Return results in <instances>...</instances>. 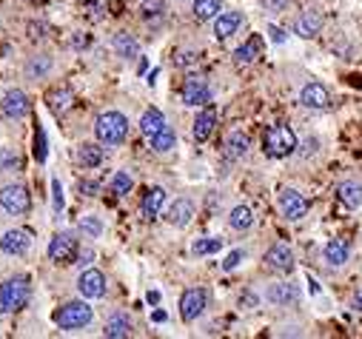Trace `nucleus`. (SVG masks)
Here are the masks:
<instances>
[{"label": "nucleus", "mask_w": 362, "mask_h": 339, "mask_svg": "<svg viewBox=\"0 0 362 339\" xmlns=\"http://www.w3.org/2000/svg\"><path fill=\"white\" fill-rule=\"evenodd\" d=\"M32 299V283H29V276H12L0 285V314H17L29 305Z\"/></svg>", "instance_id": "nucleus-1"}, {"label": "nucleus", "mask_w": 362, "mask_h": 339, "mask_svg": "<svg viewBox=\"0 0 362 339\" xmlns=\"http://www.w3.org/2000/svg\"><path fill=\"white\" fill-rule=\"evenodd\" d=\"M95 137H97L103 145H120V143H126V137H129V120H126V114H120V111H103V114L95 120Z\"/></svg>", "instance_id": "nucleus-2"}, {"label": "nucleus", "mask_w": 362, "mask_h": 339, "mask_svg": "<svg viewBox=\"0 0 362 339\" xmlns=\"http://www.w3.org/2000/svg\"><path fill=\"white\" fill-rule=\"evenodd\" d=\"M262 148H265L268 157L283 160V157H288V154H294L297 134L291 132V126H283V123H277V126H268L265 134H262Z\"/></svg>", "instance_id": "nucleus-3"}, {"label": "nucleus", "mask_w": 362, "mask_h": 339, "mask_svg": "<svg viewBox=\"0 0 362 339\" xmlns=\"http://www.w3.org/2000/svg\"><path fill=\"white\" fill-rule=\"evenodd\" d=\"M52 320H54V325L60 331H77V328H86L95 320V311H92V305L88 302L74 299V302H66L63 308H57Z\"/></svg>", "instance_id": "nucleus-4"}, {"label": "nucleus", "mask_w": 362, "mask_h": 339, "mask_svg": "<svg viewBox=\"0 0 362 339\" xmlns=\"http://www.w3.org/2000/svg\"><path fill=\"white\" fill-rule=\"evenodd\" d=\"M80 257V245H77V237L72 231H60L52 237L49 242V260L57 262V265H74Z\"/></svg>", "instance_id": "nucleus-5"}, {"label": "nucleus", "mask_w": 362, "mask_h": 339, "mask_svg": "<svg viewBox=\"0 0 362 339\" xmlns=\"http://www.w3.org/2000/svg\"><path fill=\"white\" fill-rule=\"evenodd\" d=\"M0 208L12 217H20V214L32 211V194H29L26 186H3L0 189Z\"/></svg>", "instance_id": "nucleus-6"}, {"label": "nucleus", "mask_w": 362, "mask_h": 339, "mask_svg": "<svg viewBox=\"0 0 362 339\" xmlns=\"http://www.w3.org/2000/svg\"><path fill=\"white\" fill-rule=\"evenodd\" d=\"M0 111H3L9 120H23V117L32 114V100H29L26 91L9 88L3 95V100H0Z\"/></svg>", "instance_id": "nucleus-7"}, {"label": "nucleus", "mask_w": 362, "mask_h": 339, "mask_svg": "<svg viewBox=\"0 0 362 339\" xmlns=\"http://www.w3.org/2000/svg\"><path fill=\"white\" fill-rule=\"evenodd\" d=\"M280 211H283L285 220L297 223V220H303L308 214V200L299 194L297 189H283L280 191Z\"/></svg>", "instance_id": "nucleus-8"}, {"label": "nucleus", "mask_w": 362, "mask_h": 339, "mask_svg": "<svg viewBox=\"0 0 362 339\" xmlns=\"http://www.w3.org/2000/svg\"><path fill=\"white\" fill-rule=\"evenodd\" d=\"M29 249H32V231L29 228H12L0 237V251L9 257H23Z\"/></svg>", "instance_id": "nucleus-9"}, {"label": "nucleus", "mask_w": 362, "mask_h": 339, "mask_svg": "<svg viewBox=\"0 0 362 339\" xmlns=\"http://www.w3.org/2000/svg\"><path fill=\"white\" fill-rule=\"evenodd\" d=\"M77 291H80V297H86V299H100V297H106V276H103V271H97V268L83 271V274L77 276Z\"/></svg>", "instance_id": "nucleus-10"}, {"label": "nucleus", "mask_w": 362, "mask_h": 339, "mask_svg": "<svg viewBox=\"0 0 362 339\" xmlns=\"http://www.w3.org/2000/svg\"><path fill=\"white\" fill-rule=\"evenodd\" d=\"M205 302H208V297H205L203 288H189L183 297H180V317H183L186 322H194L205 311Z\"/></svg>", "instance_id": "nucleus-11"}, {"label": "nucleus", "mask_w": 362, "mask_h": 339, "mask_svg": "<svg viewBox=\"0 0 362 339\" xmlns=\"http://www.w3.org/2000/svg\"><path fill=\"white\" fill-rule=\"evenodd\" d=\"M265 265L271 271H280V274H288L294 268V251L288 249L285 242H274L271 249L265 251Z\"/></svg>", "instance_id": "nucleus-12"}, {"label": "nucleus", "mask_w": 362, "mask_h": 339, "mask_svg": "<svg viewBox=\"0 0 362 339\" xmlns=\"http://www.w3.org/2000/svg\"><path fill=\"white\" fill-rule=\"evenodd\" d=\"M211 100V88L203 77H189L183 86V103L186 106H205Z\"/></svg>", "instance_id": "nucleus-13"}, {"label": "nucleus", "mask_w": 362, "mask_h": 339, "mask_svg": "<svg viewBox=\"0 0 362 339\" xmlns=\"http://www.w3.org/2000/svg\"><path fill=\"white\" fill-rule=\"evenodd\" d=\"M299 103H303L306 109H328L331 95L322 83H308V86H303V91H299Z\"/></svg>", "instance_id": "nucleus-14"}, {"label": "nucleus", "mask_w": 362, "mask_h": 339, "mask_svg": "<svg viewBox=\"0 0 362 339\" xmlns=\"http://www.w3.org/2000/svg\"><path fill=\"white\" fill-rule=\"evenodd\" d=\"M191 217H194V203L186 200V197L174 200L171 208L166 211V220H168V226H174V228H186V226L191 223Z\"/></svg>", "instance_id": "nucleus-15"}, {"label": "nucleus", "mask_w": 362, "mask_h": 339, "mask_svg": "<svg viewBox=\"0 0 362 339\" xmlns=\"http://www.w3.org/2000/svg\"><path fill=\"white\" fill-rule=\"evenodd\" d=\"M239 26H243V12H220L214 17V38L228 40L231 35H237Z\"/></svg>", "instance_id": "nucleus-16"}, {"label": "nucleus", "mask_w": 362, "mask_h": 339, "mask_svg": "<svg viewBox=\"0 0 362 339\" xmlns=\"http://www.w3.org/2000/svg\"><path fill=\"white\" fill-rule=\"evenodd\" d=\"M268 302L271 305H280V308H285V305H294V302H299V288L294 285V283H274V285H268Z\"/></svg>", "instance_id": "nucleus-17"}, {"label": "nucleus", "mask_w": 362, "mask_h": 339, "mask_svg": "<svg viewBox=\"0 0 362 339\" xmlns=\"http://www.w3.org/2000/svg\"><path fill=\"white\" fill-rule=\"evenodd\" d=\"M294 32H297L299 38H306V40L317 38V35L322 32V15H320V12H314V9L303 12V15L297 17V23H294Z\"/></svg>", "instance_id": "nucleus-18"}, {"label": "nucleus", "mask_w": 362, "mask_h": 339, "mask_svg": "<svg viewBox=\"0 0 362 339\" xmlns=\"http://www.w3.org/2000/svg\"><path fill=\"white\" fill-rule=\"evenodd\" d=\"M214 126H217V111L211 109V106H205V109L197 114V120H194V140H197V143H205L211 134H214Z\"/></svg>", "instance_id": "nucleus-19"}, {"label": "nucleus", "mask_w": 362, "mask_h": 339, "mask_svg": "<svg viewBox=\"0 0 362 339\" xmlns=\"http://www.w3.org/2000/svg\"><path fill=\"white\" fill-rule=\"evenodd\" d=\"M103 336L106 339H126L132 336V320L126 314H111L103 325Z\"/></svg>", "instance_id": "nucleus-20"}, {"label": "nucleus", "mask_w": 362, "mask_h": 339, "mask_svg": "<svg viewBox=\"0 0 362 339\" xmlns=\"http://www.w3.org/2000/svg\"><path fill=\"white\" fill-rule=\"evenodd\" d=\"M337 197H340V203H343L348 211H356V208H362V186H359V182H354V180H345V182H340Z\"/></svg>", "instance_id": "nucleus-21"}, {"label": "nucleus", "mask_w": 362, "mask_h": 339, "mask_svg": "<svg viewBox=\"0 0 362 339\" xmlns=\"http://www.w3.org/2000/svg\"><path fill=\"white\" fill-rule=\"evenodd\" d=\"M322 254H325V262H328V265H334V268L345 265L348 257H351L348 245H345L343 239H328V242H325V249H322Z\"/></svg>", "instance_id": "nucleus-22"}, {"label": "nucleus", "mask_w": 362, "mask_h": 339, "mask_svg": "<svg viewBox=\"0 0 362 339\" xmlns=\"http://www.w3.org/2000/svg\"><path fill=\"white\" fill-rule=\"evenodd\" d=\"M163 203H166V189H160V186L148 189L145 197H143V217L145 220H155L157 214H160V208H163Z\"/></svg>", "instance_id": "nucleus-23"}, {"label": "nucleus", "mask_w": 362, "mask_h": 339, "mask_svg": "<svg viewBox=\"0 0 362 339\" xmlns=\"http://www.w3.org/2000/svg\"><path fill=\"white\" fill-rule=\"evenodd\" d=\"M46 100H49V106H52L54 114H63V111L72 109L74 95H72V88H69V86H57V88L49 91V97H46Z\"/></svg>", "instance_id": "nucleus-24"}, {"label": "nucleus", "mask_w": 362, "mask_h": 339, "mask_svg": "<svg viewBox=\"0 0 362 339\" xmlns=\"http://www.w3.org/2000/svg\"><path fill=\"white\" fill-rule=\"evenodd\" d=\"M111 46H114L117 57H123V60H134V57L140 54V43H137L129 32H117L114 40H111Z\"/></svg>", "instance_id": "nucleus-25"}, {"label": "nucleus", "mask_w": 362, "mask_h": 339, "mask_svg": "<svg viewBox=\"0 0 362 339\" xmlns=\"http://www.w3.org/2000/svg\"><path fill=\"white\" fill-rule=\"evenodd\" d=\"M103 157H106V151L97 143H83L77 148V160H80L83 168H97L103 163Z\"/></svg>", "instance_id": "nucleus-26"}, {"label": "nucleus", "mask_w": 362, "mask_h": 339, "mask_svg": "<svg viewBox=\"0 0 362 339\" xmlns=\"http://www.w3.org/2000/svg\"><path fill=\"white\" fill-rule=\"evenodd\" d=\"M249 148H251V140H249L246 132H231V134H228V140H226V154H228L231 160L246 157Z\"/></svg>", "instance_id": "nucleus-27"}, {"label": "nucleus", "mask_w": 362, "mask_h": 339, "mask_svg": "<svg viewBox=\"0 0 362 339\" xmlns=\"http://www.w3.org/2000/svg\"><path fill=\"white\" fill-rule=\"evenodd\" d=\"M163 126H166V117H163L160 109H145V111H143V117H140V132H143L145 137H155Z\"/></svg>", "instance_id": "nucleus-28"}, {"label": "nucleus", "mask_w": 362, "mask_h": 339, "mask_svg": "<svg viewBox=\"0 0 362 339\" xmlns=\"http://www.w3.org/2000/svg\"><path fill=\"white\" fill-rule=\"evenodd\" d=\"M228 226L234 231H249L254 226V211L249 205H234L231 214H228Z\"/></svg>", "instance_id": "nucleus-29"}, {"label": "nucleus", "mask_w": 362, "mask_h": 339, "mask_svg": "<svg viewBox=\"0 0 362 339\" xmlns=\"http://www.w3.org/2000/svg\"><path fill=\"white\" fill-rule=\"evenodd\" d=\"M260 54H262V40L254 35V38H249L243 46L234 52V60H237V63H254V60H260Z\"/></svg>", "instance_id": "nucleus-30"}, {"label": "nucleus", "mask_w": 362, "mask_h": 339, "mask_svg": "<svg viewBox=\"0 0 362 339\" xmlns=\"http://www.w3.org/2000/svg\"><path fill=\"white\" fill-rule=\"evenodd\" d=\"M52 66H54V60H52L49 54H35V57H29L26 74L32 77V80H40V77H46V74L52 72Z\"/></svg>", "instance_id": "nucleus-31"}, {"label": "nucleus", "mask_w": 362, "mask_h": 339, "mask_svg": "<svg viewBox=\"0 0 362 339\" xmlns=\"http://www.w3.org/2000/svg\"><path fill=\"white\" fill-rule=\"evenodd\" d=\"M223 12V0H194V17L197 20H214Z\"/></svg>", "instance_id": "nucleus-32"}, {"label": "nucleus", "mask_w": 362, "mask_h": 339, "mask_svg": "<svg viewBox=\"0 0 362 339\" xmlns=\"http://www.w3.org/2000/svg\"><path fill=\"white\" fill-rule=\"evenodd\" d=\"M148 140H152V148H155L157 154H168V151L174 148V143H177V134H174V129L163 126L155 137H148Z\"/></svg>", "instance_id": "nucleus-33"}, {"label": "nucleus", "mask_w": 362, "mask_h": 339, "mask_svg": "<svg viewBox=\"0 0 362 339\" xmlns=\"http://www.w3.org/2000/svg\"><path fill=\"white\" fill-rule=\"evenodd\" d=\"M220 249H223V239H220V237H203V239H197V242L191 245L194 257H208V254H217Z\"/></svg>", "instance_id": "nucleus-34"}, {"label": "nucleus", "mask_w": 362, "mask_h": 339, "mask_svg": "<svg viewBox=\"0 0 362 339\" xmlns=\"http://www.w3.org/2000/svg\"><path fill=\"white\" fill-rule=\"evenodd\" d=\"M132 189H134V180H132V174H129V171H117V174L111 177V191H114L117 197L129 194Z\"/></svg>", "instance_id": "nucleus-35"}, {"label": "nucleus", "mask_w": 362, "mask_h": 339, "mask_svg": "<svg viewBox=\"0 0 362 339\" xmlns=\"http://www.w3.org/2000/svg\"><path fill=\"white\" fill-rule=\"evenodd\" d=\"M20 168V154L15 148H0V171H15Z\"/></svg>", "instance_id": "nucleus-36"}, {"label": "nucleus", "mask_w": 362, "mask_h": 339, "mask_svg": "<svg viewBox=\"0 0 362 339\" xmlns=\"http://www.w3.org/2000/svg\"><path fill=\"white\" fill-rule=\"evenodd\" d=\"M140 9H143L145 20H152V17H157V15L166 12V0H140Z\"/></svg>", "instance_id": "nucleus-37"}, {"label": "nucleus", "mask_w": 362, "mask_h": 339, "mask_svg": "<svg viewBox=\"0 0 362 339\" xmlns=\"http://www.w3.org/2000/svg\"><path fill=\"white\" fill-rule=\"evenodd\" d=\"M80 231L88 234L92 239H97V237L103 234V223H100L97 217H83V220H80Z\"/></svg>", "instance_id": "nucleus-38"}, {"label": "nucleus", "mask_w": 362, "mask_h": 339, "mask_svg": "<svg viewBox=\"0 0 362 339\" xmlns=\"http://www.w3.org/2000/svg\"><path fill=\"white\" fill-rule=\"evenodd\" d=\"M35 160L46 163V132H43L40 123H38V129H35Z\"/></svg>", "instance_id": "nucleus-39"}, {"label": "nucleus", "mask_w": 362, "mask_h": 339, "mask_svg": "<svg viewBox=\"0 0 362 339\" xmlns=\"http://www.w3.org/2000/svg\"><path fill=\"white\" fill-rule=\"evenodd\" d=\"M86 3V12L92 20H100L103 17V9H106V0H83Z\"/></svg>", "instance_id": "nucleus-40"}, {"label": "nucleus", "mask_w": 362, "mask_h": 339, "mask_svg": "<svg viewBox=\"0 0 362 339\" xmlns=\"http://www.w3.org/2000/svg\"><path fill=\"white\" fill-rule=\"evenodd\" d=\"M243 260H246V251H243V249H234V251L223 260V271H234V268H237L239 262H243Z\"/></svg>", "instance_id": "nucleus-41"}, {"label": "nucleus", "mask_w": 362, "mask_h": 339, "mask_svg": "<svg viewBox=\"0 0 362 339\" xmlns=\"http://www.w3.org/2000/svg\"><path fill=\"white\" fill-rule=\"evenodd\" d=\"M77 189H80L83 197H97V194H100V182H97V180H80Z\"/></svg>", "instance_id": "nucleus-42"}, {"label": "nucleus", "mask_w": 362, "mask_h": 339, "mask_svg": "<svg viewBox=\"0 0 362 339\" xmlns=\"http://www.w3.org/2000/svg\"><path fill=\"white\" fill-rule=\"evenodd\" d=\"M52 194H54V214L63 211V189H60V180H52Z\"/></svg>", "instance_id": "nucleus-43"}, {"label": "nucleus", "mask_w": 362, "mask_h": 339, "mask_svg": "<svg viewBox=\"0 0 362 339\" xmlns=\"http://www.w3.org/2000/svg\"><path fill=\"white\" fill-rule=\"evenodd\" d=\"M174 63H177L180 69H183V66H194V63H197V54H194V52H180Z\"/></svg>", "instance_id": "nucleus-44"}, {"label": "nucleus", "mask_w": 362, "mask_h": 339, "mask_svg": "<svg viewBox=\"0 0 362 339\" xmlns=\"http://www.w3.org/2000/svg\"><path fill=\"white\" fill-rule=\"evenodd\" d=\"M29 38H32V40L46 38V23H29Z\"/></svg>", "instance_id": "nucleus-45"}, {"label": "nucleus", "mask_w": 362, "mask_h": 339, "mask_svg": "<svg viewBox=\"0 0 362 339\" xmlns=\"http://www.w3.org/2000/svg\"><path fill=\"white\" fill-rule=\"evenodd\" d=\"M288 6V0H262V9L265 12H283Z\"/></svg>", "instance_id": "nucleus-46"}, {"label": "nucleus", "mask_w": 362, "mask_h": 339, "mask_svg": "<svg viewBox=\"0 0 362 339\" xmlns=\"http://www.w3.org/2000/svg\"><path fill=\"white\" fill-rule=\"evenodd\" d=\"M88 43H92V38H88L86 32H74V38H72V46L80 52V49H86Z\"/></svg>", "instance_id": "nucleus-47"}, {"label": "nucleus", "mask_w": 362, "mask_h": 339, "mask_svg": "<svg viewBox=\"0 0 362 339\" xmlns=\"http://www.w3.org/2000/svg\"><path fill=\"white\" fill-rule=\"evenodd\" d=\"M268 35H271V40H274V43H285V32L280 26H268Z\"/></svg>", "instance_id": "nucleus-48"}, {"label": "nucleus", "mask_w": 362, "mask_h": 339, "mask_svg": "<svg viewBox=\"0 0 362 339\" xmlns=\"http://www.w3.org/2000/svg\"><path fill=\"white\" fill-rule=\"evenodd\" d=\"M351 308H354V311H362V288L354 294V302H351Z\"/></svg>", "instance_id": "nucleus-49"}, {"label": "nucleus", "mask_w": 362, "mask_h": 339, "mask_svg": "<svg viewBox=\"0 0 362 339\" xmlns=\"http://www.w3.org/2000/svg\"><path fill=\"white\" fill-rule=\"evenodd\" d=\"M317 151V140H306V148H303V154L308 157V154H314Z\"/></svg>", "instance_id": "nucleus-50"}, {"label": "nucleus", "mask_w": 362, "mask_h": 339, "mask_svg": "<svg viewBox=\"0 0 362 339\" xmlns=\"http://www.w3.org/2000/svg\"><path fill=\"white\" fill-rule=\"evenodd\" d=\"M145 299L152 302V305H157V302H160V294H157V291H148V297H145Z\"/></svg>", "instance_id": "nucleus-51"}, {"label": "nucleus", "mask_w": 362, "mask_h": 339, "mask_svg": "<svg viewBox=\"0 0 362 339\" xmlns=\"http://www.w3.org/2000/svg\"><path fill=\"white\" fill-rule=\"evenodd\" d=\"M155 320H157V322H166V311H155Z\"/></svg>", "instance_id": "nucleus-52"}]
</instances>
